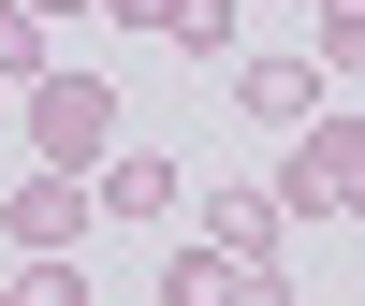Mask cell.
Instances as JSON below:
<instances>
[{
  "label": "cell",
  "instance_id": "obj_1",
  "mask_svg": "<svg viewBox=\"0 0 365 306\" xmlns=\"http://www.w3.org/2000/svg\"><path fill=\"white\" fill-rule=\"evenodd\" d=\"M15 102H29V146H44L58 175H88V161L117 146V88H103V73H58V58H44Z\"/></svg>",
  "mask_w": 365,
  "mask_h": 306
},
{
  "label": "cell",
  "instance_id": "obj_2",
  "mask_svg": "<svg viewBox=\"0 0 365 306\" xmlns=\"http://www.w3.org/2000/svg\"><path fill=\"white\" fill-rule=\"evenodd\" d=\"M278 204H292V219H365V117H307Z\"/></svg>",
  "mask_w": 365,
  "mask_h": 306
},
{
  "label": "cell",
  "instance_id": "obj_3",
  "mask_svg": "<svg viewBox=\"0 0 365 306\" xmlns=\"http://www.w3.org/2000/svg\"><path fill=\"white\" fill-rule=\"evenodd\" d=\"M88 204H103V219H146V233H161L175 204H190V175H175L161 146H103V161H88Z\"/></svg>",
  "mask_w": 365,
  "mask_h": 306
},
{
  "label": "cell",
  "instance_id": "obj_4",
  "mask_svg": "<svg viewBox=\"0 0 365 306\" xmlns=\"http://www.w3.org/2000/svg\"><path fill=\"white\" fill-rule=\"evenodd\" d=\"M161 306H292V292H278V263H234V248L190 233V248L161 263Z\"/></svg>",
  "mask_w": 365,
  "mask_h": 306
},
{
  "label": "cell",
  "instance_id": "obj_5",
  "mask_svg": "<svg viewBox=\"0 0 365 306\" xmlns=\"http://www.w3.org/2000/svg\"><path fill=\"white\" fill-rule=\"evenodd\" d=\"M205 248L278 263V248H292V204H278V190H249V175H205Z\"/></svg>",
  "mask_w": 365,
  "mask_h": 306
},
{
  "label": "cell",
  "instance_id": "obj_6",
  "mask_svg": "<svg viewBox=\"0 0 365 306\" xmlns=\"http://www.w3.org/2000/svg\"><path fill=\"white\" fill-rule=\"evenodd\" d=\"M234 102H249L263 132H307V117H322V58H292V44H263V58H234Z\"/></svg>",
  "mask_w": 365,
  "mask_h": 306
},
{
  "label": "cell",
  "instance_id": "obj_7",
  "mask_svg": "<svg viewBox=\"0 0 365 306\" xmlns=\"http://www.w3.org/2000/svg\"><path fill=\"white\" fill-rule=\"evenodd\" d=\"M88 219H103V204H88V175H58V161L15 175V204H0V233H15V248H73Z\"/></svg>",
  "mask_w": 365,
  "mask_h": 306
},
{
  "label": "cell",
  "instance_id": "obj_8",
  "mask_svg": "<svg viewBox=\"0 0 365 306\" xmlns=\"http://www.w3.org/2000/svg\"><path fill=\"white\" fill-rule=\"evenodd\" d=\"M0 306H88V263L73 248H15V292Z\"/></svg>",
  "mask_w": 365,
  "mask_h": 306
},
{
  "label": "cell",
  "instance_id": "obj_9",
  "mask_svg": "<svg viewBox=\"0 0 365 306\" xmlns=\"http://www.w3.org/2000/svg\"><path fill=\"white\" fill-rule=\"evenodd\" d=\"M44 58H58V44H44V15H29V0H0V88H29Z\"/></svg>",
  "mask_w": 365,
  "mask_h": 306
},
{
  "label": "cell",
  "instance_id": "obj_10",
  "mask_svg": "<svg viewBox=\"0 0 365 306\" xmlns=\"http://www.w3.org/2000/svg\"><path fill=\"white\" fill-rule=\"evenodd\" d=\"M322 73H365V0H322Z\"/></svg>",
  "mask_w": 365,
  "mask_h": 306
},
{
  "label": "cell",
  "instance_id": "obj_11",
  "mask_svg": "<svg viewBox=\"0 0 365 306\" xmlns=\"http://www.w3.org/2000/svg\"><path fill=\"white\" fill-rule=\"evenodd\" d=\"M175 44H190V58H205V44H234V0H175Z\"/></svg>",
  "mask_w": 365,
  "mask_h": 306
},
{
  "label": "cell",
  "instance_id": "obj_12",
  "mask_svg": "<svg viewBox=\"0 0 365 306\" xmlns=\"http://www.w3.org/2000/svg\"><path fill=\"white\" fill-rule=\"evenodd\" d=\"M103 15H117V29H175V0H103Z\"/></svg>",
  "mask_w": 365,
  "mask_h": 306
},
{
  "label": "cell",
  "instance_id": "obj_13",
  "mask_svg": "<svg viewBox=\"0 0 365 306\" xmlns=\"http://www.w3.org/2000/svg\"><path fill=\"white\" fill-rule=\"evenodd\" d=\"M29 15H88V0H29Z\"/></svg>",
  "mask_w": 365,
  "mask_h": 306
},
{
  "label": "cell",
  "instance_id": "obj_14",
  "mask_svg": "<svg viewBox=\"0 0 365 306\" xmlns=\"http://www.w3.org/2000/svg\"><path fill=\"white\" fill-rule=\"evenodd\" d=\"M0 102H15V88H0Z\"/></svg>",
  "mask_w": 365,
  "mask_h": 306
}]
</instances>
